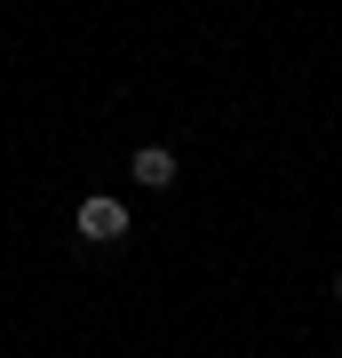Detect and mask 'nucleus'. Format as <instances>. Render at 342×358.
Returning a JSON list of instances; mask_svg holds the SVG:
<instances>
[{"label": "nucleus", "mask_w": 342, "mask_h": 358, "mask_svg": "<svg viewBox=\"0 0 342 358\" xmlns=\"http://www.w3.org/2000/svg\"><path fill=\"white\" fill-rule=\"evenodd\" d=\"M334 358H342V350H334Z\"/></svg>", "instance_id": "nucleus-4"}, {"label": "nucleus", "mask_w": 342, "mask_h": 358, "mask_svg": "<svg viewBox=\"0 0 342 358\" xmlns=\"http://www.w3.org/2000/svg\"><path fill=\"white\" fill-rule=\"evenodd\" d=\"M334 303H342V271H334Z\"/></svg>", "instance_id": "nucleus-3"}, {"label": "nucleus", "mask_w": 342, "mask_h": 358, "mask_svg": "<svg viewBox=\"0 0 342 358\" xmlns=\"http://www.w3.org/2000/svg\"><path fill=\"white\" fill-rule=\"evenodd\" d=\"M80 239H127V199H112V192H96V199H80Z\"/></svg>", "instance_id": "nucleus-1"}, {"label": "nucleus", "mask_w": 342, "mask_h": 358, "mask_svg": "<svg viewBox=\"0 0 342 358\" xmlns=\"http://www.w3.org/2000/svg\"><path fill=\"white\" fill-rule=\"evenodd\" d=\"M136 183L143 192H167V183H176V152H167V143H143L136 152Z\"/></svg>", "instance_id": "nucleus-2"}]
</instances>
